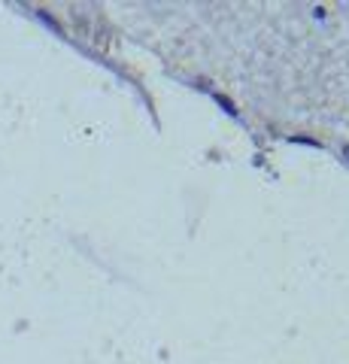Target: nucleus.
I'll return each instance as SVG.
<instances>
[]
</instances>
